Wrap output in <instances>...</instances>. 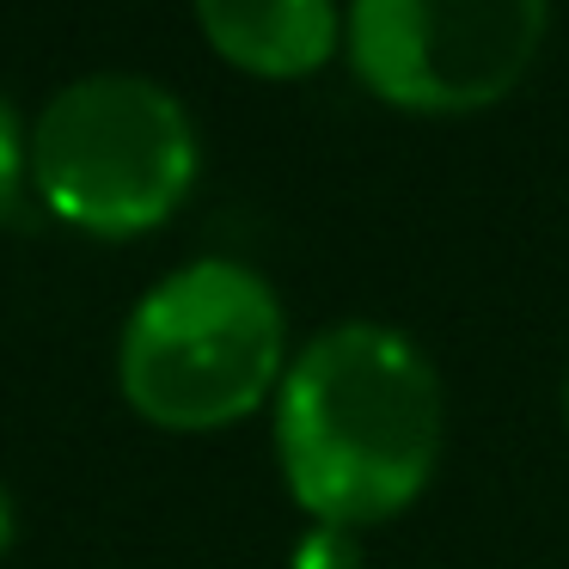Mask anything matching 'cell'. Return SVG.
<instances>
[{"mask_svg":"<svg viewBox=\"0 0 569 569\" xmlns=\"http://www.w3.org/2000/svg\"><path fill=\"white\" fill-rule=\"evenodd\" d=\"M31 184L80 233H153L197 184L190 111L148 74L68 80L31 123Z\"/></svg>","mask_w":569,"mask_h":569,"instance_id":"3","label":"cell"},{"mask_svg":"<svg viewBox=\"0 0 569 569\" xmlns=\"http://www.w3.org/2000/svg\"><path fill=\"white\" fill-rule=\"evenodd\" d=\"M551 26V0H356L343 19L356 80L422 117L508 99Z\"/></svg>","mask_w":569,"mask_h":569,"instance_id":"4","label":"cell"},{"mask_svg":"<svg viewBox=\"0 0 569 569\" xmlns=\"http://www.w3.org/2000/svg\"><path fill=\"white\" fill-rule=\"evenodd\" d=\"M26 172H31V148H26V136H19L13 104L0 99V221L13 214V202H19V184H26Z\"/></svg>","mask_w":569,"mask_h":569,"instance_id":"6","label":"cell"},{"mask_svg":"<svg viewBox=\"0 0 569 569\" xmlns=\"http://www.w3.org/2000/svg\"><path fill=\"white\" fill-rule=\"evenodd\" d=\"M563 429H569V373H563Z\"/></svg>","mask_w":569,"mask_h":569,"instance_id":"8","label":"cell"},{"mask_svg":"<svg viewBox=\"0 0 569 569\" xmlns=\"http://www.w3.org/2000/svg\"><path fill=\"white\" fill-rule=\"evenodd\" d=\"M197 26L233 68L258 80H300L331 62L337 0H197Z\"/></svg>","mask_w":569,"mask_h":569,"instance_id":"5","label":"cell"},{"mask_svg":"<svg viewBox=\"0 0 569 569\" xmlns=\"http://www.w3.org/2000/svg\"><path fill=\"white\" fill-rule=\"evenodd\" d=\"M7 551H13V502L0 490V563H7Z\"/></svg>","mask_w":569,"mask_h":569,"instance_id":"7","label":"cell"},{"mask_svg":"<svg viewBox=\"0 0 569 569\" xmlns=\"http://www.w3.org/2000/svg\"><path fill=\"white\" fill-rule=\"evenodd\" d=\"M288 373L282 300L258 270L197 258L136 300L117 386L153 429L202 435L251 417Z\"/></svg>","mask_w":569,"mask_h":569,"instance_id":"2","label":"cell"},{"mask_svg":"<svg viewBox=\"0 0 569 569\" xmlns=\"http://www.w3.org/2000/svg\"><path fill=\"white\" fill-rule=\"evenodd\" d=\"M276 459L288 496L325 527L405 515L441 459V380L410 337L331 325L276 386Z\"/></svg>","mask_w":569,"mask_h":569,"instance_id":"1","label":"cell"}]
</instances>
